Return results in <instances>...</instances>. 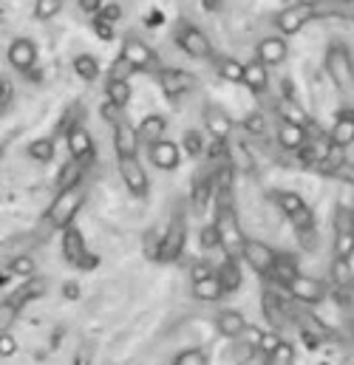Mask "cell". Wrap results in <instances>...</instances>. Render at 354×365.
<instances>
[{"mask_svg":"<svg viewBox=\"0 0 354 365\" xmlns=\"http://www.w3.org/2000/svg\"><path fill=\"white\" fill-rule=\"evenodd\" d=\"M86 195H88V184H86V179L69 184V187H60V192L54 195L51 207L46 210V218H43L46 227H51V230H63V227H69V224L74 221V215L80 212V207L86 204Z\"/></svg>","mask_w":354,"mask_h":365,"instance_id":"cell-1","label":"cell"},{"mask_svg":"<svg viewBox=\"0 0 354 365\" xmlns=\"http://www.w3.org/2000/svg\"><path fill=\"white\" fill-rule=\"evenodd\" d=\"M216 198H218L216 201V227H218V235H221V250L227 255H238L241 252V244H244V232H241L236 207L230 201V190L221 187V192Z\"/></svg>","mask_w":354,"mask_h":365,"instance_id":"cell-2","label":"cell"},{"mask_svg":"<svg viewBox=\"0 0 354 365\" xmlns=\"http://www.w3.org/2000/svg\"><path fill=\"white\" fill-rule=\"evenodd\" d=\"M318 17H320L318 0H300V3H292V6H286L283 11H278L275 26H278V31H280L283 37H292V34L303 31V26L312 23V20H318Z\"/></svg>","mask_w":354,"mask_h":365,"instance_id":"cell-3","label":"cell"},{"mask_svg":"<svg viewBox=\"0 0 354 365\" xmlns=\"http://www.w3.org/2000/svg\"><path fill=\"white\" fill-rule=\"evenodd\" d=\"M275 204H278V210L295 224V230H298L300 235L315 230V215H312L309 204H306L298 192H292V190H278V192H275Z\"/></svg>","mask_w":354,"mask_h":365,"instance_id":"cell-4","label":"cell"},{"mask_svg":"<svg viewBox=\"0 0 354 365\" xmlns=\"http://www.w3.org/2000/svg\"><path fill=\"white\" fill-rule=\"evenodd\" d=\"M326 71L335 83V88L346 96H354V63L349 57L346 48L340 46H332L329 54H326Z\"/></svg>","mask_w":354,"mask_h":365,"instance_id":"cell-5","label":"cell"},{"mask_svg":"<svg viewBox=\"0 0 354 365\" xmlns=\"http://www.w3.org/2000/svg\"><path fill=\"white\" fill-rule=\"evenodd\" d=\"M187 247V224H184V215H176L171 224H168V232L162 235L159 247H156V261L162 264H173L181 258Z\"/></svg>","mask_w":354,"mask_h":365,"instance_id":"cell-6","label":"cell"},{"mask_svg":"<svg viewBox=\"0 0 354 365\" xmlns=\"http://www.w3.org/2000/svg\"><path fill=\"white\" fill-rule=\"evenodd\" d=\"M63 255H66V261L74 264L77 269H91V267L96 264V258L91 255L88 247H86L83 232H80L74 224L63 227Z\"/></svg>","mask_w":354,"mask_h":365,"instance_id":"cell-7","label":"cell"},{"mask_svg":"<svg viewBox=\"0 0 354 365\" xmlns=\"http://www.w3.org/2000/svg\"><path fill=\"white\" fill-rule=\"evenodd\" d=\"M241 258H244V264H247L250 269H256L258 274H272L275 264H278L275 250H272L269 244H264V241H258V238H244V244H241Z\"/></svg>","mask_w":354,"mask_h":365,"instance_id":"cell-8","label":"cell"},{"mask_svg":"<svg viewBox=\"0 0 354 365\" xmlns=\"http://www.w3.org/2000/svg\"><path fill=\"white\" fill-rule=\"evenodd\" d=\"M119 176H122V184L131 190L133 198H148L151 182H148V173H145V168L139 165L136 156H119Z\"/></svg>","mask_w":354,"mask_h":365,"instance_id":"cell-9","label":"cell"},{"mask_svg":"<svg viewBox=\"0 0 354 365\" xmlns=\"http://www.w3.org/2000/svg\"><path fill=\"white\" fill-rule=\"evenodd\" d=\"M176 43H178V48H181L187 57H193V60H210V57H213V43H210L207 34H204L201 29H196V26H181L176 34Z\"/></svg>","mask_w":354,"mask_h":365,"instance_id":"cell-10","label":"cell"},{"mask_svg":"<svg viewBox=\"0 0 354 365\" xmlns=\"http://www.w3.org/2000/svg\"><path fill=\"white\" fill-rule=\"evenodd\" d=\"M111 128H113V150H116V156H136L142 139H139V130L125 119V113H119L111 122Z\"/></svg>","mask_w":354,"mask_h":365,"instance_id":"cell-11","label":"cell"},{"mask_svg":"<svg viewBox=\"0 0 354 365\" xmlns=\"http://www.w3.org/2000/svg\"><path fill=\"white\" fill-rule=\"evenodd\" d=\"M335 255L338 258L354 255V215L346 207H340L335 215Z\"/></svg>","mask_w":354,"mask_h":365,"instance_id":"cell-12","label":"cell"},{"mask_svg":"<svg viewBox=\"0 0 354 365\" xmlns=\"http://www.w3.org/2000/svg\"><path fill=\"white\" fill-rule=\"evenodd\" d=\"M286 292L298 300V303H320L323 297H326V286L320 283V280H315V277H306V274H295L292 280H289V286H286Z\"/></svg>","mask_w":354,"mask_h":365,"instance_id":"cell-13","label":"cell"},{"mask_svg":"<svg viewBox=\"0 0 354 365\" xmlns=\"http://www.w3.org/2000/svg\"><path fill=\"white\" fill-rule=\"evenodd\" d=\"M122 54L136 66V71H159V60L153 54V48L136 37H128L122 46Z\"/></svg>","mask_w":354,"mask_h":365,"instance_id":"cell-14","label":"cell"},{"mask_svg":"<svg viewBox=\"0 0 354 365\" xmlns=\"http://www.w3.org/2000/svg\"><path fill=\"white\" fill-rule=\"evenodd\" d=\"M275 139L283 150H303V145L309 142V133L300 122L295 119H280L278 122V130H275Z\"/></svg>","mask_w":354,"mask_h":365,"instance_id":"cell-15","label":"cell"},{"mask_svg":"<svg viewBox=\"0 0 354 365\" xmlns=\"http://www.w3.org/2000/svg\"><path fill=\"white\" fill-rule=\"evenodd\" d=\"M216 329H218V334L227 337V340H241V337L250 331V323H247V317H244L241 312L224 309V312H218V317H216Z\"/></svg>","mask_w":354,"mask_h":365,"instance_id":"cell-16","label":"cell"},{"mask_svg":"<svg viewBox=\"0 0 354 365\" xmlns=\"http://www.w3.org/2000/svg\"><path fill=\"white\" fill-rule=\"evenodd\" d=\"M156 77H159V86L168 96H181V93H187L196 86V77L181 71V68H159Z\"/></svg>","mask_w":354,"mask_h":365,"instance_id":"cell-17","label":"cell"},{"mask_svg":"<svg viewBox=\"0 0 354 365\" xmlns=\"http://www.w3.org/2000/svg\"><path fill=\"white\" fill-rule=\"evenodd\" d=\"M204 128L213 139L224 142L230 133H233V119L227 110H221L218 105H204Z\"/></svg>","mask_w":354,"mask_h":365,"instance_id":"cell-18","label":"cell"},{"mask_svg":"<svg viewBox=\"0 0 354 365\" xmlns=\"http://www.w3.org/2000/svg\"><path fill=\"white\" fill-rule=\"evenodd\" d=\"M151 162L159 170H176L178 165H181V150H178V145H173L165 136V139H159V142L151 145Z\"/></svg>","mask_w":354,"mask_h":365,"instance_id":"cell-19","label":"cell"},{"mask_svg":"<svg viewBox=\"0 0 354 365\" xmlns=\"http://www.w3.org/2000/svg\"><path fill=\"white\" fill-rule=\"evenodd\" d=\"M190 294H193L196 300H201V303H216V300H221L227 292H224L218 274L210 272V274H201V277H193Z\"/></svg>","mask_w":354,"mask_h":365,"instance_id":"cell-20","label":"cell"},{"mask_svg":"<svg viewBox=\"0 0 354 365\" xmlns=\"http://www.w3.org/2000/svg\"><path fill=\"white\" fill-rule=\"evenodd\" d=\"M286 57H289V43L283 40V34H278V37H264V40L258 43V60H261L264 66H280Z\"/></svg>","mask_w":354,"mask_h":365,"instance_id":"cell-21","label":"cell"},{"mask_svg":"<svg viewBox=\"0 0 354 365\" xmlns=\"http://www.w3.org/2000/svg\"><path fill=\"white\" fill-rule=\"evenodd\" d=\"M9 63H11V68H17V71H29V68L37 63V48H34V43L26 40V37L14 40V43L9 46Z\"/></svg>","mask_w":354,"mask_h":365,"instance_id":"cell-22","label":"cell"},{"mask_svg":"<svg viewBox=\"0 0 354 365\" xmlns=\"http://www.w3.org/2000/svg\"><path fill=\"white\" fill-rule=\"evenodd\" d=\"M43 294H46V280L31 274V280H29V283H23L20 289H14V292H11L6 300H9V303L17 309V312H20V309H23L29 300H37V297H43Z\"/></svg>","mask_w":354,"mask_h":365,"instance_id":"cell-23","label":"cell"},{"mask_svg":"<svg viewBox=\"0 0 354 365\" xmlns=\"http://www.w3.org/2000/svg\"><path fill=\"white\" fill-rule=\"evenodd\" d=\"M266 68L261 60H253V63H244V80H241V86L244 88H250L253 93H264L266 86H269V74H266Z\"/></svg>","mask_w":354,"mask_h":365,"instance_id":"cell-24","label":"cell"},{"mask_svg":"<svg viewBox=\"0 0 354 365\" xmlns=\"http://www.w3.org/2000/svg\"><path fill=\"white\" fill-rule=\"evenodd\" d=\"M136 130H139V139H142V142L153 145V142L165 139V133H168V119H165L162 113H151V116H145V119L139 122Z\"/></svg>","mask_w":354,"mask_h":365,"instance_id":"cell-25","label":"cell"},{"mask_svg":"<svg viewBox=\"0 0 354 365\" xmlns=\"http://www.w3.org/2000/svg\"><path fill=\"white\" fill-rule=\"evenodd\" d=\"M66 145H69L71 156H91L93 153V139L83 125H74V128L66 130Z\"/></svg>","mask_w":354,"mask_h":365,"instance_id":"cell-26","label":"cell"},{"mask_svg":"<svg viewBox=\"0 0 354 365\" xmlns=\"http://www.w3.org/2000/svg\"><path fill=\"white\" fill-rule=\"evenodd\" d=\"M329 139H332L335 145H340V148L354 145V110H343V113L335 119V125H332V130H329Z\"/></svg>","mask_w":354,"mask_h":365,"instance_id":"cell-27","label":"cell"},{"mask_svg":"<svg viewBox=\"0 0 354 365\" xmlns=\"http://www.w3.org/2000/svg\"><path fill=\"white\" fill-rule=\"evenodd\" d=\"M218 274V280H221V286H224V292L230 294V292H238V286H241V269H238V258L236 255H227V261L216 269Z\"/></svg>","mask_w":354,"mask_h":365,"instance_id":"cell-28","label":"cell"},{"mask_svg":"<svg viewBox=\"0 0 354 365\" xmlns=\"http://www.w3.org/2000/svg\"><path fill=\"white\" fill-rule=\"evenodd\" d=\"M332 283L338 289H352L354 286V272H352V258H338L332 261Z\"/></svg>","mask_w":354,"mask_h":365,"instance_id":"cell-29","label":"cell"},{"mask_svg":"<svg viewBox=\"0 0 354 365\" xmlns=\"http://www.w3.org/2000/svg\"><path fill=\"white\" fill-rule=\"evenodd\" d=\"M29 156H31V159H37V162H49V159H54V156H57V142H54L51 136L34 139V142L29 145Z\"/></svg>","mask_w":354,"mask_h":365,"instance_id":"cell-30","label":"cell"},{"mask_svg":"<svg viewBox=\"0 0 354 365\" xmlns=\"http://www.w3.org/2000/svg\"><path fill=\"white\" fill-rule=\"evenodd\" d=\"M264 314H266V320H269L275 329H280V326L286 323V309L280 306V300H278L272 292H266V294H264Z\"/></svg>","mask_w":354,"mask_h":365,"instance_id":"cell-31","label":"cell"},{"mask_svg":"<svg viewBox=\"0 0 354 365\" xmlns=\"http://www.w3.org/2000/svg\"><path fill=\"white\" fill-rule=\"evenodd\" d=\"M105 93H108V102L125 108V105L131 102V83H128V80H108Z\"/></svg>","mask_w":354,"mask_h":365,"instance_id":"cell-32","label":"cell"},{"mask_svg":"<svg viewBox=\"0 0 354 365\" xmlns=\"http://www.w3.org/2000/svg\"><path fill=\"white\" fill-rule=\"evenodd\" d=\"M298 326L303 329V337H329V331H326V326L315 317V314H309V312H300L298 317Z\"/></svg>","mask_w":354,"mask_h":365,"instance_id":"cell-33","label":"cell"},{"mask_svg":"<svg viewBox=\"0 0 354 365\" xmlns=\"http://www.w3.org/2000/svg\"><path fill=\"white\" fill-rule=\"evenodd\" d=\"M216 71H218V77H224L227 83H241L244 80V63H238V60H218V66H216Z\"/></svg>","mask_w":354,"mask_h":365,"instance_id":"cell-34","label":"cell"},{"mask_svg":"<svg viewBox=\"0 0 354 365\" xmlns=\"http://www.w3.org/2000/svg\"><path fill=\"white\" fill-rule=\"evenodd\" d=\"M280 340H283V337H280L278 329H272V331H258V337H256V351L264 354L266 360H269V354L280 346Z\"/></svg>","mask_w":354,"mask_h":365,"instance_id":"cell-35","label":"cell"},{"mask_svg":"<svg viewBox=\"0 0 354 365\" xmlns=\"http://www.w3.org/2000/svg\"><path fill=\"white\" fill-rule=\"evenodd\" d=\"M136 74V66L125 57V54H119L116 60H113V66H111V71H108V80H128L131 83V77Z\"/></svg>","mask_w":354,"mask_h":365,"instance_id":"cell-36","label":"cell"},{"mask_svg":"<svg viewBox=\"0 0 354 365\" xmlns=\"http://www.w3.org/2000/svg\"><path fill=\"white\" fill-rule=\"evenodd\" d=\"M74 71H77V77H83V80H93V77L99 74V63H96V57H91V54H80V57H74Z\"/></svg>","mask_w":354,"mask_h":365,"instance_id":"cell-37","label":"cell"},{"mask_svg":"<svg viewBox=\"0 0 354 365\" xmlns=\"http://www.w3.org/2000/svg\"><path fill=\"white\" fill-rule=\"evenodd\" d=\"M171 363L173 365H207L210 357H207L201 349H184V351H178Z\"/></svg>","mask_w":354,"mask_h":365,"instance_id":"cell-38","label":"cell"},{"mask_svg":"<svg viewBox=\"0 0 354 365\" xmlns=\"http://www.w3.org/2000/svg\"><path fill=\"white\" fill-rule=\"evenodd\" d=\"M63 0H34V17L37 20H51L54 14H60Z\"/></svg>","mask_w":354,"mask_h":365,"instance_id":"cell-39","label":"cell"},{"mask_svg":"<svg viewBox=\"0 0 354 365\" xmlns=\"http://www.w3.org/2000/svg\"><path fill=\"white\" fill-rule=\"evenodd\" d=\"M298 274V267L292 264V261H283V258H278V264H275V269H272V277L286 289L289 286V280Z\"/></svg>","mask_w":354,"mask_h":365,"instance_id":"cell-40","label":"cell"},{"mask_svg":"<svg viewBox=\"0 0 354 365\" xmlns=\"http://www.w3.org/2000/svg\"><path fill=\"white\" fill-rule=\"evenodd\" d=\"M244 130L250 133V136H264L266 133V119L261 110H250L247 113V119H244Z\"/></svg>","mask_w":354,"mask_h":365,"instance_id":"cell-41","label":"cell"},{"mask_svg":"<svg viewBox=\"0 0 354 365\" xmlns=\"http://www.w3.org/2000/svg\"><path fill=\"white\" fill-rule=\"evenodd\" d=\"M269 363H280V365H292L295 363V346L289 340H280V346L269 354Z\"/></svg>","mask_w":354,"mask_h":365,"instance_id":"cell-42","label":"cell"},{"mask_svg":"<svg viewBox=\"0 0 354 365\" xmlns=\"http://www.w3.org/2000/svg\"><path fill=\"white\" fill-rule=\"evenodd\" d=\"M34 269H37V264H34V258H31V255H17V258L9 264V272L23 274V277H31Z\"/></svg>","mask_w":354,"mask_h":365,"instance_id":"cell-43","label":"cell"},{"mask_svg":"<svg viewBox=\"0 0 354 365\" xmlns=\"http://www.w3.org/2000/svg\"><path fill=\"white\" fill-rule=\"evenodd\" d=\"M201 247H204V250L221 247V235H218V227H216V221H213V224H207V227L201 230Z\"/></svg>","mask_w":354,"mask_h":365,"instance_id":"cell-44","label":"cell"},{"mask_svg":"<svg viewBox=\"0 0 354 365\" xmlns=\"http://www.w3.org/2000/svg\"><path fill=\"white\" fill-rule=\"evenodd\" d=\"M14 320H17V309L9 300H3L0 303V331H11V323Z\"/></svg>","mask_w":354,"mask_h":365,"instance_id":"cell-45","label":"cell"},{"mask_svg":"<svg viewBox=\"0 0 354 365\" xmlns=\"http://www.w3.org/2000/svg\"><path fill=\"white\" fill-rule=\"evenodd\" d=\"M14 354H17V340H14V334H11V331H0V357L9 360V357H14Z\"/></svg>","mask_w":354,"mask_h":365,"instance_id":"cell-46","label":"cell"},{"mask_svg":"<svg viewBox=\"0 0 354 365\" xmlns=\"http://www.w3.org/2000/svg\"><path fill=\"white\" fill-rule=\"evenodd\" d=\"M332 176H343L346 182H352V184H354V165H349V162H343V165H340V168H338V170H335Z\"/></svg>","mask_w":354,"mask_h":365,"instance_id":"cell-47","label":"cell"},{"mask_svg":"<svg viewBox=\"0 0 354 365\" xmlns=\"http://www.w3.org/2000/svg\"><path fill=\"white\" fill-rule=\"evenodd\" d=\"M77 3H80V9H83V11H88V14L102 11V0H77Z\"/></svg>","mask_w":354,"mask_h":365,"instance_id":"cell-48","label":"cell"},{"mask_svg":"<svg viewBox=\"0 0 354 365\" xmlns=\"http://www.w3.org/2000/svg\"><path fill=\"white\" fill-rule=\"evenodd\" d=\"M184 145H187V150H190V156H193V153H198V148H201V142H198V136H196L193 130H190V133L184 136Z\"/></svg>","mask_w":354,"mask_h":365,"instance_id":"cell-49","label":"cell"},{"mask_svg":"<svg viewBox=\"0 0 354 365\" xmlns=\"http://www.w3.org/2000/svg\"><path fill=\"white\" fill-rule=\"evenodd\" d=\"M66 297H77V292H74V283H66Z\"/></svg>","mask_w":354,"mask_h":365,"instance_id":"cell-50","label":"cell"}]
</instances>
